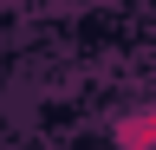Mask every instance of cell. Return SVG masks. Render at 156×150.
Masks as SVG:
<instances>
[{
	"instance_id": "1",
	"label": "cell",
	"mask_w": 156,
	"mask_h": 150,
	"mask_svg": "<svg viewBox=\"0 0 156 150\" xmlns=\"http://www.w3.org/2000/svg\"><path fill=\"white\" fill-rule=\"evenodd\" d=\"M117 144H124V150H156V104L117 118Z\"/></svg>"
}]
</instances>
